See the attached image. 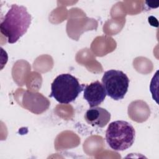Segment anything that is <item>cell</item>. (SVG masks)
I'll use <instances>...</instances> for the list:
<instances>
[{"label": "cell", "mask_w": 159, "mask_h": 159, "mask_svg": "<svg viewBox=\"0 0 159 159\" xmlns=\"http://www.w3.org/2000/svg\"><path fill=\"white\" fill-rule=\"evenodd\" d=\"M135 130L131 124L125 120L111 122L106 132V140L108 145L115 151H124L134 143Z\"/></svg>", "instance_id": "cell-3"}, {"label": "cell", "mask_w": 159, "mask_h": 159, "mask_svg": "<svg viewBox=\"0 0 159 159\" xmlns=\"http://www.w3.org/2000/svg\"><path fill=\"white\" fill-rule=\"evenodd\" d=\"M84 84L69 73L57 76L51 84L50 98L61 104H69L74 101L84 90Z\"/></svg>", "instance_id": "cell-2"}, {"label": "cell", "mask_w": 159, "mask_h": 159, "mask_svg": "<svg viewBox=\"0 0 159 159\" xmlns=\"http://www.w3.org/2000/svg\"><path fill=\"white\" fill-rule=\"evenodd\" d=\"M31 21V15L25 6L12 4L0 24L1 33L8 43H14L27 32Z\"/></svg>", "instance_id": "cell-1"}, {"label": "cell", "mask_w": 159, "mask_h": 159, "mask_svg": "<svg viewBox=\"0 0 159 159\" xmlns=\"http://www.w3.org/2000/svg\"><path fill=\"white\" fill-rule=\"evenodd\" d=\"M84 117L89 125L102 128L109 122L111 114L104 108L95 106L87 110Z\"/></svg>", "instance_id": "cell-6"}, {"label": "cell", "mask_w": 159, "mask_h": 159, "mask_svg": "<svg viewBox=\"0 0 159 159\" xmlns=\"http://www.w3.org/2000/svg\"><path fill=\"white\" fill-rule=\"evenodd\" d=\"M101 83L106 95L115 101H119L124 98L128 91L129 79L120 70H109L104 72Z\"/></svg>", "instance_id": "cell-4"}, {"label": "cell", "mask_w": 159, "mask_h": 159, "mask_svg": "<svg viewBox=\"0 0 159 159\" xmlns=\"http://www.w3.org/2000/svg\"><path fill=\"white\" fill-rule=\"evenodd\" d=\"M83 91V98L87 101L90 107L101 104L107 96L102 84L98 80L86 85Z\"/></svg>", "instance_id": "cell-5"}]
</instances>
